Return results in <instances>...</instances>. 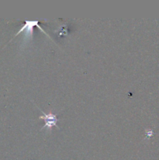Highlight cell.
I'll list each match as a JSON object with an SVG mask.
<instances>
[{
    "mask_svg": "<svg viewBox=\"0 0 159 160\" xmlns=\"http://www.w3.org/2000/svg\"><path fill=\"white\" fill-rule=\"evenodd\" d=\"M34 26H37V28H40L43 32H45V31H43V29L38 25V22H37V20H27V21H26V23L23 26V28L20 30V31H19L16 35H17V34H19L20 33L24 31V41L25 42L26 41V42H29V40L31 38V37H32L33 28H34Z\"/></svg>",
    "mask_w": 159,
    "mask_h": 160,
    "instance_id": "obj_1",
    "label": "cell"
},
{
    "mask_svg": "<svg viewBox=\"0 0 159 160\" xmlns=\"http://www.w3.org/2000/svg\"><path fill=\"white\" fill-rule=\"evenodd\" d=\"M39 119L42 120L43 119L45 122V124L42 127V129H45V128H47L48 131H51V128L53 127H57V122L59 121V119L57 118V115L54 113H51V112H49V113L46 114L45 112H42V116L39 117Z\"/></svg>",
    "mask_w": 159,
    "mask_h": 160,
    "instance_id": "obj_2",
    "label": "cell"
}]
</instances>
